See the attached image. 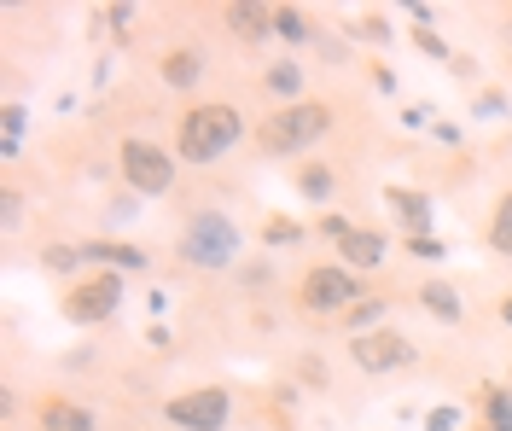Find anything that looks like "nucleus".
I'll use <instances>...</instances> for the list:
<instances>
[{"label": "nucleus", "instance_id": "f257e3e1", "mask_svg": "<svg viewBox=\"0 0 512 431\" xmlns=\"http://www.w3.org/2000/svg\"><path fill=\"white\" fill-rule=\"evenodd\" d=\"M338 134V100H297V105H280L268 117H256V158L262 164H291V158H309L315 146H326Z\"/></svg>", "mask_w": 512, "mask_h": 431}, {"label": "nucleus", "instance_id": "f03ea898", "mask_svg": "<svg viewBox=\"0 0 512 431\" xmlns=\"http://www.w3.org/2000/svg\"><path fill=\"white\" fill-rule=\"evenodd\" d=\"M245 134L256 129L233 100H192L175 117V158H181V169H210L222 164L233 146H245Z\"/></svg>", "mask_w": 512, "mask_h": 431}, {"label": "nucleus", "instance_id": "7ed1b4c3", "mask_svg": "<svg viewBox=\"0 0 512 431\" xmlns=\"http://www.w3.org/2000/svg\"><path fill=\"white\" fill-rule=\"evenodd\" d=\"M175 263L187 274H233L245 263V228L233 222V210L222 204L187 210V222L175 228Z\"/></svg>", "mask_w": 512, "mask_h": 431}, {"label": "nucleus", "instance_id": "20e7f679", "mask_svg": "<svg viewBox=\"0 0 512 431\" xmlns=\"http://www.w3.org/2000/svg\"><path fill=\"white\" fill-rule=\"evenodd\" d=\"M181 181V158L175 146H158L146 134H123L117 140V187L140 193V199H169Z\"/></svg>", "mask_w": 512, "mask_h": 431}, {"label": "nucleus", "instance_id": "39448f33", "mask_svg": "<svg viewBox=\"0 0 512 431\" xmlns=\"http://www.w3.org/2000/svg\"><path fill=\"white\" fill-rule=\"evenodd\" d=\"M361 298H367V286H361V274L344 268V263H309L297 274V309H303L309 321H344Z\"/></svg>", "mask_w": 512, "mask_h": 431}, {"label": "nucleus", "instance_id": "423d86ee", "mask_svg": "<svg viewBox=\"0 0 512 431\" xmlns=\"http://www.w3.org/2000/svg\"><path fill=\"white\" fill-rule=\"evenodd\" d=\"M123 298H128V274H117V268H88L82 280H70L59 292V315L70 327H105V321H117Z\"/></svg>", "mask_w": 512, "mask_h": 431}, {"label": "nucleus", "instance_id": "0eeeda50", "mask_svg": "<svg viewBox=\"0 0 512 431\" xmlns=\"http://www.w3.org/2000/svg\"><path fill=\"white\" fill-rule=\"evenodd\" d=\"M169 431H227L233 426V391L227 385H181L163 397Z\"/></svg>", "mask_w": 512, "mask_h": 431}, {"label": "nucleus", "instance_id": "6e6552de", "mask_svg": "<svg viewBox=\"0 0 512 431\" xmlns=\"http://www.w3.org/2000/svg\"><path fill=\"white\" fill-rule=\"evenodd\" d=\"M419 362V344L402 327H373L350 338V367L367 373V379H384V373H402V367Z\"/></svg>", "mask_w": 512, "mask_h": 431}, {"label": "nucleus", "instance_id": "1a4fd4ad", "mask_svg": "<svg viewBox=\"0 0 512 431\" xmlns=\"http://www.w3.org/2000/svg\"><path fill=\"white\" fill-rule=\"evenodd\" d=\"M210 76V59L192 47V41H169L158 53V82L169 94H198V82Z\"/></svg>", "mask_w": 512, "mask_h": 431}, {"label": "nucleus", "instance_id": "9d476101", "mask_svg": "<svg viewBox=\"0 0 512 431\" xmlns=\"http://www.w3.org/2000/svg\"><path fill=\"white\" fill-rule=\"evenodd\" d=\"M82 245V263L88 268H117V274H152V257L134 245V239H105V233H88L76 239Z\"/></svg>", "mask_w": 512, "mask_h": 431}, {"label": "nucleus", "instance_id": "9b49d317", "mask_svg": "<svg viewBox=\"0 0 512 431\" xmlns=\"http://www.w3.org/2000/svg\"><path fill=\"white\" fill-rule=\"evenodd\" d=\"M256 88H262V100H274V111H280V105L309 100V94H303V88H309V70H303V59H297V53H280L274 65H262Z\"/></svg>", "mask_w": 512, "mask_h": 431}, {"label": "nucleus", "instance_id": "f8f14e48", "mask_svg": "<svg viewBox=\"0 0 512 431\" xmlns=\"http://www.w3.org/2000/svg\"><path fill=\"white\" fill-rule=\"evenodd\" d=\"M216 18H222V30L233 35V41H245V47L274 41V6H262V0H227V6H216Z\"/></svg>", "mask_w": 512, "mask_h": 431}, {"label": "nucleus", "instance_id": "ddd939ff", "mask_svg": "<svg viewBox=\"0 0 512 431\" xmlns=\"http://www.w3.org/2000/svg\"><path fill=\"white\" fill-rule=\"evenodd\" d=\"M384 204H390V216H396V228H402V239H419V233H431V193L425 187H402V181H390L379 193Z\"/></svg>", "mask_w": 512, "mask_h": 431}, {"label": "nucleus", "instance_id": "4468645a", "mask_svg": "<svg viewBox=\"0 0 512 431\" xmlns=\"http://www.w3.org/2000/svg\"><path fill=\"white\" fill-rule=\"evenodd\" d=\"M338 263L355 268V274H379V268L390 263V233H384V228H367V222H355L350 239L338 245Z\"/></svg>", "mask_w": 512, "mask_h": 431}, {"label": "nucleus", "instance_id": "2eb2a0df", "mask_svg": "<svg viewBox=\"0 0 512 431\" xmlns=\"http://www.w3.org/2000/svg\"><path fill=\"white\" fill-rule=\"evenodd\" d=\"M35 431H99V414L64 391H47L35 402Z\"/></svg>", "mask_w": 512, "mask_h": 431}, {"label": "nucleus", "instance_id": "dca6fc26", "mask_svg": "<svg viewBox=\"0 0 512 431\" xmlns=\"http://www.w3.org/2000/svg\"><path fill=\"white\" fill-rule=\"evenodd\" d=\"M338 187H344V175H338V164H291V193L303 204H315V210H332V199H338Z\"/></svg>", "mask_w": 512, "mask_h": 431}, {"label": "nucleus", "instance_id": "f3484780", "mask_svg": "<svg viewBox=\"0 0 512 431\" xmlns=\"http://www.w3.org/2000/svg\"><path fill=\"white\" fill-rule=\"evenodd\" d=\"M414 303L431 321H443V327H460V321H466V292H460L454 280H437V274L414 286Z\"/></svg>", "mask_w": 512, "mask_h": 431}, {"label": "nucleus", "instance_id": "a211bd4d", "mask_svg": "<svg viewBox=\"0 0 512 431\" xmlns=\"http://www.w3.org/2000/svg\"><path fill=\"white\" fill-rule=\"evenodd\" d=\"M35 263H41V274H53V280H82L88 274V263H82V245H64V239H47L41 251H35Z\"/></svg>", "mask_w": 512, "mask_h": 431}, {"label": "nucleus", "instance_id": "6ab92c4d", "mask_svg": "<svg viewBox=\"0 0 512 431\" xmlns=\"http://www.w3.org/2000/svg\"><path fill=\"white\" fill-rule=\"evenodd\" d=\"M320 30H326V24H315L303 6H274V41H286V47H315Z\"/></svg>", "mask_w": 512, "mask_h": 431}, {"label": "nucleus", "instance_id": "aec40b11", "mask_svg": "<svg viewBox=\"0 0 512 431\" xmlns=\"http://www.w3.org/2000/svg\"><path fill=\"white\" fill-rule=\"evenodd\" d=\"M262 245H268V251H297V245H303V239H315V228H303V222H297V216H286V210H274V216H262Z\"/></svg>", "mask_w": 512, "mask_h": 431}, {"label": "nucleus", "instance_id": "412c9836", "mask_svg": "<svg viewBox=\"0 0 512 431\" xmlns=\"http://www.w3.org/2000/svg\"><path fill=\"white\" fill-rule=\"evenodd\" d=\"M483 245L495 251V257H507L512 263V187L501 193V199L489 204V228H483Z\"/></svg>", "mask_w": 512, "mask_h": 431}, {"label": "nucleus", "instance_id": "4be33fe9", "mask_svg": "<svg viewBox=\"0 0 512 431\" xmlns=\"http://www.w3.org/2000/svg\"><path fill=\"white\" fill-rule=\"evenodd\" d=\"M24 129H30V111L18 100L0 105V158L6 164H18V152H24Z\"/></svg>", "mask_w": 512, "mask_h": 431}, {"label": "nucleus", "instance_id": "5701e85b", "mask_svg": "<svg viewBox=\"0 0 512 431\" xmlns=\"http://www.w3.org/2000/svg\"><path fill=\"white\" fill-rule=\"evenodd\" d=\"M344 35L361 41V47H390L396 41V24H390V12H355L350 24H344Z\"/></svg>", "mask_w": 512, "mask_h": 431}, {"label": "nucleus", "instance_id": "b1692460", "mask_svg": "<svg viewBox=\"0 0 512 431\" xmlns=\"http://www.w3.org/2000/svg\"><path fill=\"white\" fill-rule=\"evenodd\" d=\"M478 414L483 426H512V385H478Z\"/></svg>", "mask_w": 512, "mask_h": 431}, {"label": "nucleus", "instance_id": "393cba45", "mask_svg": "<svg viewBox=\"0 0 512 431\" xmlns=\"http://www.w3.org/2000/svg\"><path fill=\"white\" fill-rule=\"evenodd\" d=\"M384 309H390V298H379V292H367V298L355 303L350 315L338 321V327L350 332V338H361V332H373V327H384Z\"/></svg>", "mask_w": 512, "mask_h": 431}, {"label": "nucleus", "instance_id": "a878e982", "mask_svg": "<svg viewBox=\"0 0 512 431\" xmlns=\"http://www.w3.org/2000/svg\"><path fill=\"white\" fill-rule=\"evenodd\" d=\"M472 117H478V123L512 117V94H507V88H495V82H489V88H478V94H472Z\"/></svg>", "mask_w": 512, "mask_h": 431}, {"label": "nucleus", "instance_id": "bb28decb", "mask_svg": "<svg viewBox=\"0 0 512 431\" xmlns=\"http://www.w3.org/2000/svg\"><path fill=\"white\" fill-rule=\"evenodd\" d=\"M140 216V193H128V187H117L111 199H105V228H128Z\"/></svg>", "mask_w": 512, "mask_h": 431}, {"label": "nucleus", "instance_id": "cd10ccee", "mask_svg": "<svg viewBox=\"0 0 512 431\" xmlns=\"http://www.w3.org/2000/svg\"><path fill=\"white\" fill-rule=\"evenodd\" d=\"M408 35H414V47L425 53V59H437V65H454V47H448V41H443L437 30H431V24H414Z\"/></svg>", "mask_w": 512, "mask_h": 431}, {"label": "nucleus", "instance_id": "c85d7f7f", "mask_svg": "<svg viewBox=\"0 0 512 431\" xmlns=\"http://www.w3.org/2000/svg\"><path fill=\"white\" fill-rule=\"evenodd\" d=\"M350 216H344V210H320L315 216V239H326V245H344V239H350Z\"/></svg>", "mask_w": 512, "mask_h": 431}, {"label": "nucleus", "instance_id": "c756f323", "mask_svg": "<svg viewBox=\"0 0 512 431\" xmlns=\"http://www.w3.org/2000/svg\"><path fill=\"white\" fill-rule=\"evenodd\" d=\"M315 53H320V59H326L332 70H344V65H350V35H332V30H320Z\"/></svg>", "mask_w": 512, "mask_h": 431}, {"label": "nucleus", "instance_id": "7c9ffc66", "mask_svg": "<svg viewBox=\"0 0 512 431\" xmlns=\"http://www.w3.org/2000/svg\"><path fill=\"white\" fill-rule=\"evenodd\" d=\"M402 251L414 257V263H443L448 251H443V239L437 233H419V239H402Z\"/></svg>", "mask_w": 512, "mask_h": 431}, {"label": "nucleus", "instance_id": "2f4dec72", "mask_svg": "<svg viewBox=\"0 0 512 431\" xmlns=\"http://www.w3.org/2000/svg\"><path fill=\"white\" fill-rule=\"evenodd\" d=\"M233 274H239V286H245V292H262V286H274V263H239Z\"/></svg>", "mask_w": 512, "mask_h": 431}, {"label": "nucleus", "instance_id": "473e14b6", "mask_svg": "<svg viewBox=\"0 0 512 431\" xmlns=\"http://www.w3.org/2000/svg\"><path fill=\"white\" fill-rule=\"evenodd\" d=\"M0 222H6V233L24 222V193H18V181H6V210H0Z\"/></svg>", "mask_w": 512, "mask_h": 431}, {"label": "nucleus", "instance_id": "72a5a7b5", "mask_svg": "<svg viewBox=\"0 0 512 431\" xmlns=\"http://www.w3.org/2000/svg\"><path fill=\"white\" fill-rule=\"evenodd\" d=\"M425 431H460V408H431V414H425Z\"/></svg>", "mask_w": 512, "mask_h": 431}, {"label": "nucleus", "instance_id": "f704fd0d", "mask_svg": "<svg viewBox=\"0 0 512 431\" xmlns=\"http://www.w3.org/2000/svg\"><path fill=\"white\" fill-rule=\"evenodd\" d=\"M99 18H105V24H111V30H117V35H128V24H134L140 12H134V6H123V0H117V6H105Z\"/></svg>", "mask_w": 512, "mask_h": 431}, {"label": "nucleus", "instance_id": "c9c22d12", "mask_svg": "<svg viewBox=\"0 0 512 431\" xmlns=\"http://www.w3.org/2000/svg\"><path fill=\"white\" fill-rule=\"evenodd\" d=\"M367 70H373V88H379V94H396V70L384 65V59H373Z\"/></svg>", "mask_w": 512, "mask_h": 431}, {"label": "nucleus", "instance_id": "e433bc0d", "mask_svg": "<svg viewBox=\"0 0 512 431\" xmlns=\"http://www.w3.org/2000/svg\"><path fill=\"white\" fill-rule=\"evenodd\" d=\"M402 123H408V129H431V123H437V111H431V105H408V111H402Z\"/></svg>", "mask_w": 512, "mask_h": 431}, {"label": "nucleus", "instance_id": "4c0bfd02", "mask_svg": "<svg viewBox=\"0 0 512 431\" xmlns=\"http://www.w3.org/2000/svg\"><path fill=\"white\" fill-rule=\"evenodd\" d=\"M454 82H478V59H466V53H454V65H448Z\"/></svg>", "mask_w": 512, "mask_h": 431}, {"label": "nucleus", "instance_id": "58836bf2", "mask_svg": "<svg viewBox=\"0 0 512 431\" xmlns=\"http://www.w3.org/2000/svg\"><path fill=\"white\" fill-rule=\"evenodd\" d=\"M297 373H303L309 385H320V391H326V362H315V356H303V362H297Z\"/></svg>", "mask_w": 512, "mask_h": 431}, {"label": "nucleus", "instance_id": "ea45409f", "mask_svg": "<svg viewBox=\"0 0 512 431\" xmlns=\"http://www.w3.org/2000/svg\"><path fill=\"white\" fill-rule=\"evenodd\" d=\"M431 134H437L443 146H460V140H466V134H460V123H448V117H437V123H431Z\"/></svg>", "mask_w": 512, "mask_h": 431}, {"label": "nucleus", "instance_id": "a19ab883", "mask_svg": "<svg viewBox=\"0 0 512 431\" xmlns=\"http://www.w3.org/2000/svg\"><path fill=\"white\" fill-rule=\"evenodd\" d=\"M501 321H507V327H512V292H507V298H501Z\"/></svg>", "mask_w": 512, "mask_h": 431}, {"label": "nucleus", "instance_id": "79ce46f5", "mask_svg": "<svg viewBox=\"0 0 512 431\" xmlns=\"http://www.w3.org/2000/svg\"><path fill=\"white\" fill-rule=\"evenodd\" d=\"M501 35H507V41H512V6H507V12H501Z\"/></svg>", "mask_w": 512, "mask_h": 431}, {"label": "nucleus", "instance_id": "37998d69", "mask_svg": "<svg viewBox=\"0 0 512 431\" xmlns=\"http://www.w3.org/2000/svg\"><path fill=\"white\" fill-rule=\"evenodd\" d=\"M478 431H512V426H478Z\"/></svg>", "mask_w": 512, "mask_h": 431}, {"label": "nucleus", "instance_id": "c03bdc74", "mask_svg": "<svg viewBox=\"0 0 512 431\" xmlns=\"http://www.w3.org/2000/svg\"><path fill=\"white\" fill-rule=\"evenodd\" d=\"M507 385H512V367H507Z\"/></svg>", "mask_w": 512, "mask_h": 431}, {"label": "nucleus", "instance_id": "a18cd8bd", "mask_svg": "<svg viewBox=\"0 0 512 431\" xmlns=\"http://www.w3.org/2000/svg\"><path fill=\"white\" fill-rule=\"evenodd\" d=\"M163 431H169V426H163Z\"/></svg>", "mask_w": 512, "mask_h": 431}]
</instances>
